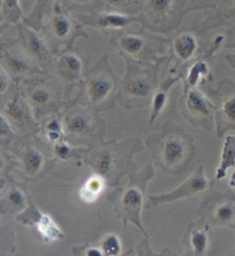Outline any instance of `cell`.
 <instances>
[{
	"instance_id": "cell-1",
	"label": "cell",
	"mask_w": 235,
	"mask_h": 256,
	"mask_svg": "<svg viewBox=\"0 0 235 256\" xmlns=\"http://www.w3.org/2000/svg\"><path fill=\"white\" fill-rule=\"evenodd\" d=\"M144 150V142L139 137L117 140L111 139L86 148L80 147V158L94 174L103 177L108 186L115 188L122 183L124 176L138 170L133 156Z\"/></svg>"
},
{
	"instance_id": "cell-2",
	"label": "cell",
	"mask_w": 235,
	"mask_h": 256,
	"mask_svg": "<svg viewBox=\"0 0 235 256\" xmlns=\"http://www.w3.org/2000/svg\"><path fill=\"white\" fill-rule=\"evenodd\" d=\"M145 145L157 168L172 176L186 172L198 152L194 137L171 121L165 122L160 132L149 134Z\"/></svg>"
},
{
	"instance_id": "cell-3",
	"label": "cell",
	"mask_w": 235,
	"mask_h": 256,
	"mask_svg": "<svg viewBox=\"0 0 235 256\" xmlns=\"http://www.w3.org/2000/svg\"><path fill=\"white\" fill-rule=\"evenodd\" d=\"M154 174L153 164H146L129 174L128 183L115 186L107 194V200L113 204L114 214L119 222L124 226L133 224L148 239L149 236L141 220V212L146 206L148 184Z\"/></svg>"
},
{
	"instance_id": "cell-4",
	"label": "cell",
	"mask_w": 235,
	"mask_h": 256,
	"mask_svg": "<svg viewBox=\"0 0 235 256\" xmlns=\"http://www.w3.org/2000/svg\"><path fill=\"white\" fill-rule=\"evenodd\" d=\"M125 64L121 78L116 102L128 112L141 110L150 104L153 94L159 86V74L162 64H152L122 56Z\"/></svg>"
},
{
	"instance_id": "cell-5",
	"label": "cell",
	"mask_w": 235,
	"mask_h": 256,
	"mask_svg": "<svg viewBox=\"0 0 235 256\" xmlns=\"http://www.w3.org/2000/svg\"><path fill=\"white\" fill-rule=\"evenodd\" d=\"M121 78L114 72L108 54L100 56L93 67H90L80 85L75 100L91 107L99 113L116 107V96Z\"/></svg>"
},
{
	"instance_id": "cell-6",
	"label": "cell",
	"mask_w": 235,
	"mask_h": 256,
	"mask_svg": "<svg viewBox=\"0 0 235 256\" xmlns=\"http://www.w3.org/2000/svg\"><path fill=\"white\" fill-rule=\"evenodd\" d=\"M17 88L39 123L49 116L60 114L68 100L63 85L48 72L24 77L17 83Z\"/></svg>"
},
{
	"instance_id": "cell-7",
	"label": "cell",
	"mask_w": 235,
	"mask_h": 256,
	"mask_svg": "<svg viewBox=\"0 0 235 256\" xmlns=\"http://www.w3.org/2000/svg\"><path fill=\"white\" fill-rule=\"evenodd\" d=\"M107 38L121 56L152 64H167L169 37H165V34L153 32L141 26L140 29H126Z\"/></svg>"
},
{
	"instance_id": "cell-8",
	"label": "cell",
	"mask_w": 235,
	"mask_h": 256,
	"mask_svg": "<svg viewBox=\"0 0 235 256\" xmlns=\"http://www.w3.org/2000/svg\"><path fill=\"white\" fill-rule=\"evenodd\" d=\"M61 118L65 137L70 142L74 140L90 146L105 142L107 124L99 112L91 107L69 99L61 112Z\"/></svg>"
},
{
	"instance_id": "cell-9",
	"label": "cell",
	"mask_w": 235,
	"mask_h": 256,
	"mask_svg": "<svg viewBox=\"0 0 235 256\" xmlns=\"http://www.w3.org/2000/svg\"><path fill=\"white\" fill-rule=\"evenodd\" d=\"M186 0H141V24L153 32L169 36L190 13Z\"/></svg>"
},
{
	"instance_id": "cell-10",
	"label": "cell",
	"mask_w": 235,
	"mask_h": 256,
	"mask_svg": "<svg viewBox=\"0 0 235 256\" xmlns=\"http://www.w3.org/2000/svg\"><path fill=\"white\" fill-rule=\"evenodd\" d=\"M84 28L85 26L78 18L72 16L71 12L65 8L61 0H59L54 6L48 20L45 22L41 32L47 40L54 54H56L64 48L74 46L79 37H90Z\"/></svg>"
},
{
	"instance_id": "cell-11",
	"label": "cell",
	"mask_w": 235,
	"mask_h": 256,
	"mask_svg": "<svg viewBox=\"0 0 235 256\" xmlns=\"http://www.w3.org/2000/svg\"><path fill=\"white\" fill-rule=\"evenodd\" d=\"M37 137L18 138L8 150L13 155L15 166L26 182H37L49 172L55 164V158H48L36 142Z\"/></svg>"
},
{
	"instance_id": "cell-12",
	"label": "cell",
	"mask_w": 235,
	"mask_h": 256,
	"mask_svg": "<svg viewBox=\"0 0 235 256\" xmlns=\"http://www.w3.org/2000/svg\"><path fill=\"white\" fill-rule=\"evenodd\" d=\"M90 59L78 48H64L56 53L48 68L51 72L63 85L67 99H72L71 93L79 88L90 69Z\"/></svg>"
},
{
	"instance_id": "cell-13",
	"label": "cell",
	"mask_w": 235,
	"mask_h": 256,
	"mask_svg": "<svg viewBox=\"0 0 235 256\" xmlns=\"http://www.w3.org/2000/svg\"><path fill=\"white\" fill-rule=\"evenodd\" d=\"M0 110L17 137H37L40 134L41 124L34 118L29 104L18 91L17 84L8 96L0 99Z\"/></svg>"
},
{
	"instance_id": "cell-14",
	"label": "cell",
	"mask_w": 235,
	"mask_h": 256,
	"mask_svg": "<svg viewBox=\"0 0 235 256\" xmlns=\"http://www.w3.org/2000/svg\"><path fill=\"white\" fill-rule=\"evenodd\" d=\"M183 118L196 129L213 131L216 128V106L206 92L199 88L183 90L179 99Z\"/></svg>"
},
{
	"instance_id": "cell-15",
	"label": "cell",
	"mask_w": 235,
	"mask_h": 256,
	"mask_svg": "<svg viewBox=\"0 0 235 256\" xmlns=\"http://www.w3.org/2000/svg\"><path fill=\"white\" fill-rule=\"evenodd\" d=\"M196 215L208 226H224L235 230V194L210 188L196 210Z\"/></svg>"
},
{
	"instance_id": "cell-16",
	"label": "cell",
	"mask_w": 235,
	"mask_h": 256,
	"mask_svg": "<svg viewBox=\"0 0 235 256\" xmlns=\"http://www.w3.org/2000/svg\"><path fill=\"white\" fill-rule=\"evenodd\" d=\"M194 28H179L169 34V56L167 60L168 72L179 74L187 64L201 54L202 42Z\"/></svg>"
},
{
	"instance_id": "cell-17",
	"label": "cell",
	"mask_w": 235,
	"mask_h": 256,
	"mask_svg": "<svg viewBox=\"0 0 235 256\" xmlns=\"http://www.w3.org/2000/svg\"><path fill=\"white\" fill-rule=\"evenodd\" d=\"M224 44L225 34H218L201 54L185 66L179 72L182 75L183 90L199 88L200 85L213 82V68L216 56L221 51V48H224Z\"/></svg>"
},
{
	"instance_id": "cell-18",
	"label": "cell",
	"mask_w": 235,
	"mask_h": 256,
	"mask_svg": "<svg viewBox=\"0 0 235 256\" xmlns=\"http://www.w3.org/2000/svg\"><path fill=\"white\" fill-rule=\"evenodd\" d=\"M216 106V134L223 138L231 130L235 131V80L224 78L206 91Z\"/></svg>"
},
{
	"instance_id": "cell-19",
	"label": "cell",
	"mask_w": 235,
	"mask_h": 256,
	"mask_svg": "<svg viewBox=\"0 0 235 256\" xmlns=\"http://www.w3.org/2000/svg\"><path fill=\"white\" fill-rule=\"evenodd\" d=\"M0 64L16 84L31 74L45 72L28 56L16 38L0 40Z\"/></svg>"
},
{
	"instance_id": "cell-20",
	"label": "cell",
	"mask_w": 235,
	"mask_h": 256,
	"mask_svg": "<svg viewBox=\"0 0 235 256\" xmlns=\"http://www.w3.org/2000/svg\"><path fill=\"white\" fill-rule=\"evenodd\" d=\"M213 184L214 182L209 180L206 172H204V166L201 164L194 170V172L184 183L180 184L173 191L161 193V194L157 196H148L145 209L156 208L160 207V206L172 204L176 202V201L207 193L210 188H214Z\"/></svg>"
},
{
	"instance_id": "cell-21",
	"label": "cell",
	"mask_w": 235,
	"mask_h": 256,
	"mask_svg": "<svg viewBox=\"0 0 235 256\" xmlns=\"http://www.w3.org/2000/svg\"><path fill=\"white\" fill-rule=\"evenodd\" d=\"M79 22L84 26L99 30L106 37L129 29L132 24H141L139 14H126L121 12L102 10L91 14H78Z\"/></svg>"
},
{
	"instance_id": "cell-22",
	"label": "cell",
	"mask_w": 235,
	"mask_h": 256,
	"mask_svg": "<svg viewBox=\"0 0 235 256\" xmlns=\"http://www.w3.org/2000/svg\"><path fill=\"white\" fill-rule=\"evenodd\" d=\"M15 29H16V40L18 44L43 70L48 72L55 54L43 32L26 26L23 21L17 23Z\"/></svg>"
},
{
	"instance_id": "cell-23",
	"label": "cell",
	"mask_w": 235,
	"mask_h": 256,
	"mask_svg": "<svg viewBox=\"0 0 235 256\" xmlns=\"http://www.w3.org/2000/svg\"><path fill=\"white\" fill-rule=\"evenodd\" d=\"M213 10L214 12L208 14L203 21L195 22L193 26L201 36L211 30L235 23V0H221Z\"/></svg>"
},
{
	"instance_id": "cell-24",
	"label": "cell",
	"mask_w": 235,
	"mask_h": 256,
	"mask_svg": "<svg viewBox=\"0 0 235 256\" xmlns=\"http://www.w3.org/2000/svg\"><path fill=\"white\" fill-rule=\"evenodd\" d=\"M209 228L201 220L191 223L187 226L183 238V245L186 250V255L203 256L208 253L210 245Z\"/></svg>"
},
{
	"instance_id": "cell-25",
	"label": "cell",
	"mask_w": 235,
	"mask_h": 256,
	"mask_svg": "<svg viewBox=\"0 0 235 256\" xmlns=\"http://www.w3.org/2000/svg\"><path fill=\"white\" fill-rule=\"evenodd\" d=\"M182 80V75L180 74H170L168 72L165 80H162L159 86L154 92L152 102H150V112H149V120L148 124H153L159 118V116L163 113V110L167 107L170 98V91L175 86L176 83Z\"/></svg>"
},
{
	"instance_id": "cell-26",
	"label": "cell",
	"mask_w": 235,
	"mask_h": 256,
	"mask_svg": "<svg viewBox=\"0 0 235 256\" xmlns=\"http://www.w3.org/2000/svg\"><path fill=\"white\" fill-rule=\"evenodd\" d=\"M29 202L30 196L16 183L10 182L5 196L0 198V217L10 214L17 216L25 210Z\"/></svg>"
},
{
	"instance_id": "cell-27",
	"label": "cell",
	"mask_w": 235,
	"mask_h": 256,
	"mask_svg": "<svg viewBox=\"0 0 235 256\" xmlns=\"http://www.w3.org/2000/svg\"><path fill=\"white\" fill-rule=\"evenodd\" d=\"M107 182L98 174H92L82 184L78 191V196L82 202L86 204H93L100 199L107 190Z\"/></svg>"
},
{
	"instance_id": "cell-28",
	"label": "cell",
	"mask_w": 235,
	"mask_h": 256,
	"mask_svg": "<svg viewBox=\"0 0 235 256\" xmlns=\"http://www.w3.org/2000/svg\"><path fill=\"white\" fill-rule=\"evenodd\" d=\"M57 2L59 0H36L31 12L24 16L23 22L34 30L41 31Z\"/></svg>"
},
{
	"instance_id": "cell-29",
	"label": "cell",
	"mask_w": 235,
	"mask_h": 256,
	"mask_svg": "<svg viewBox=\"0 0 235 256\" xmlns=\"http://www.w3.org/2000/svg\"><path fill=\"white\" fill-rule=\"evenodd\" d=\"M235 168V134H229L225 137L223 144L221 161L216 169L215 180H223L231 169Z\"/></svg>"
},
{
	"instance_id": "cell-30",
	"label": "cell",
	"mask_w": 235,
	"mask_h": 256,
	"mask_svg": "<svg viewBox=\"0 0 235 256\" xmlns=\"http://www.w3.org/2000/svg\"><path fill=\"white\" fill-rule=\"evenodd\" d=\"M33 226L36 228L37 232L45 242H61V240L65 238L62 228L54 222L52 216L45 214L43 212H41V214L37 218Z\"/></svg>"
},
{
	"instance_id": "cell-31",
	"label": "cell",
	"mask_w": 235,
	"mask_h": 256,
	"mask_svg": "<svg viewBox=\"0 0 235 256\" xmlns=\"http://www.w3.org/2000/svg\"><path fill=\"white\" fill-rule=\"evenodd\" d=\"M52 156L55 160L68 162L76 166H80L83 164L80 158V147H75L68 139H63L52 145Z\"/></svg>"
},
{
	"instance_id": "cell-32",
	"label": "cell",
	"mask_w": 235,
	"mask_h": 256,
	"mask_svg": "<svg viewBox=\"0 0 235 256\" xmlns=\"http://www.w3.org/2000/svg\"><path fill=\"white\" fill-rule=\"evenodd\" d=\"M23 18L20 0H0V29L9 24L16 26Z\"/></svg>"
},
{
	"instance_id": "cell-33",
	"label": "cell",
	"mask_w": 235,
	"mask_h": 256,
	"mask_svg": "<svg viewBox=\"0 0 235 256\" xmlns=\"http://www.w3.org/2000/svg\"><path fill=\"white\" fill-rule=\"evenodd\" d=\"M41 124L40 134H43L44 139L49 144H55L63 139H67L64 134V128L62 118L60 114H55L45 118Z\"/></svg>"
},
{
	"instance_id": "cell-34",
	"label": "cell",
	"mask_w": 235,
	"mask_h": 256,
	"mask_svg": "<svg viewBox=\"0 0 235 256\" xmlns=\"http://www.w3.org/2000/svg\"><path fill=\"white\" fill-rule=\"evenodd\" d=\"M61 2L69 12L79 14H91L105 10L102 0H61Z\"/></svg>"
},
{
	"instance_id": "cell-35",
	"label": "cell",
	"mask_w": 235,
	"mask_h": 256,
	"mask_svg": "<svg viewBox=\"0 0 235 256\" xmlns=\"http://www.w3.org/2000/svg\"><path fill=\"white\" fill-rule=\"evenodd\" d=\"M103 7L107 10L121 12L126 14H139L141 10V0H102Z\"/></svg>"
},
{
	"instance_id": "cell-36",
	"label": "cell",
	"mask_w": 235,
	"mask_h": 256,
	"mask_svg": "<svg viewBox=\"0 0 235 256\" xmlns=\"http://www.w3.org/2000/svg\"><path fill=\"white\" fill-rule=\"evenodd\" d=\"M99 246L101 248L103 256H117L122 253L123 245L119 236L115 232H109L100 239Z\"/></svg>"
},
{
	"instance_id": "cell-37",
	"label": "cell",
	"mask_w": 235,
	"mask_h": 256,
	"mask_svg": "<svg viewBox=\"0 0 235 256\" xmlns=\"http://www.w3.org/2000/svg\"><path fill=\"white\" fill-rule=\"evenodd\" d=\"M18 138L20 137H17L16 134L14 132L10 124L7 121L6 116L0 110V146L8 150Z\"/></svg>"
},
{
	"instance_id": "cell-38",
	"label": "cell",
	"mask_w": 235,
	"mask_h": 256,
	"mask_svg": "<svg viewBox=\"0 0 235 256\" xmlns=\"http://www.w3.org/2000/svg\"><path fill=\"white\" fill-rule=\"evenodd\" d=\"M0 250L1 253L15 250L14 232L8 226H0Z\"/></svg>"
},
{
	"instance_id": "cell-39",
	"label": "cell",
	"mask_w": 235,
	"mask_h": 256,
	"mask_svg": "<svg viewBox=\"0 0 235 256\" xmlns=\"http://www.w3.org/2000/svg\"><path fill=\"white\" fill-rule=\"evenodd\" d=\"M16 86L10 75L6 72V69L0 64V99L5 98Z\"/></svg>"
},
{
	"instance_id": "cell-40",
	"label": "cell",
	"mask_w": 235,
	"mask_h": 256,
	"mask_svg": "<svg viewBox=\"0 0 235 256\" xmlns=\"http://www.w3.org/2000/svg\"><path fill=\"white\" fill-rule=\"evenodd\" d=\"M191 12L199 10H213L218 5V0H186Z\"/></svg>"
},
{
	"instance_id": "cell-41",
	"label": "cell",
	"mask_w": 235,
	"mask_h": 256,
	"mask_svg": "<svg viewBox=\"0 0 235 256\" xmlns=\"http://www.w3.org/2000/svg\"><path fill=\"white\" fill-rule=\"evenodd\" d=\"M74 255H84V256H103V253L100 246L94 245H86L80 247H74L72 250Z\"/></svg>"
},
{
	"instance_id": "cell-42",
	"label": "cell",
	"mask_w": 235,
	"mask_h": 256,
	"mask_svg": "<svg viewBox=\"0 0 235 256\" xmlns=\"http://www.w3.org/2000/svg\"><path fill=\"white\" fill-rule=\"evenodd\" d=\"M15 166V160L8 155L0 153V174H8Z\"/></svg>"
},
{
	"instance_id": "cell-43",
	"label": "cell",
	"mask_w": 235,
	"mask_h": 256,
	"mask_svg": "<svg viewBox=\"0 0 235 256\" xmlns=\"http://www.w3.org/2000/svg\"><path fill=\"white\" fill-rule=\"evenodd\" d=\"M226 48H235V23L226 31L225 34V44Z\"/></svg>"
},
{
	"instance_id": "cell-44",
	"label": "cell",
	"mask_w": 235,
	"mask_h": 256,
	"mask_svg": "<svg viewBox=\"0 0 235 256\" xmlns=\"http://www.w3.org/2000/svg\"><path fill=\"white\" fill-rule=\"evenodd\" d=\"M10 184V180L7 174H0V193H2L5 190L8 188Z\"/></svg>"
},
{
	"instance_id": "cell-45",
	"label": "cell",
	"mask_w": 235,
	"mask_h": 256,
	"mask_svg": "<svg viewBox=\"0 0 235 256\" xmlns=\"http://www.w3.org/2000/svg\"><path fill=\"white\" fill-rule=\"evenodd\" d=\"M225 60H226L227 64L231 66V67L235 69V52L227 54V56H225Z\"/></svg>"
},
{
	"instance_id": "cell-46",
	"label": "cell",
	"mask_w": 235,
	"mask_h": 256,
	"mask_svg": "<svg viewBox=\"0 0 235 256\" xmlns=\"http://www.w3.org/2000/svg\"><path fill=\"white\" fill-rule=\"evenodd\" d=\"M229 185H230L232 188H235V168L233 169V172H232V174H231V177H230Z\"/></svg>"
},
{
	"instance_id": "cell-47",
	"label": "cell",
	"mask_w": 235,
	"mask_h": 256,
	"mask_svg": "<svg viewBox=\"0 0 235 256\" xmlns=\"http://www.w3.org/2000/svg\"><path fill=\"white\" fill-rule=\"evenodd\" d=\"M0 31H1V29H0ZM0 40H1V38H0Z\"/></svg>"
},
{
	"instance_id": "cell-48",
	"label": "cell",
	"mask_w": 235,
	"mask_h": 256,
	"mask_svg": "<svg viewBox=\"0 0 235 256\" xmlns=\"http://www.w3.org/2000/svg\"><path fill=\"white\" fill-rule=\"evenodd\" d=\"M218 2H221V0H218Z\"/></svg>"
}]
</instances>
